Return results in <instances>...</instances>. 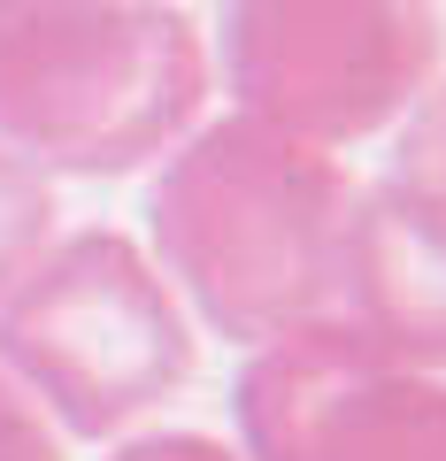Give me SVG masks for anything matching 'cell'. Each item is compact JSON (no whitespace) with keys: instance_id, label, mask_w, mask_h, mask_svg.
<instances>
[{"instance_id":"obj_9","label":"cell","mask_w":446,"mask_h":461,"mask_svg":"<svg viewBox=\"0 0 446 461\" xmlns=\"http://www.w3.org/2000/svg\"><path fill=\"white\" fill-rule=\"evenodd\" d=\"M116 461H239V454H223L215 438H193V430H162V438H139V446H123Z\"/></svg>"},{"instance_id":"obj_6","label":"cell","mask_w":446,"mask_h":461,"mask_svg":"<svg viewBox=\"0 0 446 461\" xmlns=\"http://www.w3.org/2000/svg\"><path fill=\"white\" fill-rule=\"evenodd\" d=\"M54 247V185L39 162L0 147V308Z\"/></svg>"},{"instance_id":"obj_8","label":"cell","mask_w":446,"mask_h":461,"mask_svg":"<svg viewBox=\"0 0 446 461\" xmlns=\"http://www.w3.org/2000/svg\"><path fill=\"white\" fill-rule=\"evenodd\" d=\"M0 461H62V438H54L47 408L8 369H0Z\"/></svg>"},{"instance_id":"obj_7","label":"cell","mask_w":446,"mask_h":461,"mask_svg":"<svg viewBox=\"0 0 446 461\" xmlns=\"http://www.w3.org/2000/svg\"><path fill=\"white\" fill-rule=\"evenodd\" d=\"M393 177H400V185H415V193H423L431 208L446 215V93H431L423 108L408 115V139H400Z\"/></svg>"},{"instance_id":"obj_1","label":"cell","mask_w":446,"mask_h":461,"mask_svg":"<svg viewBox=\"0 0 446 461\" xmlns=\"http://www.w3.org/2000/svg\"><path fill=\"white\" fill-rule=\"evenodd\" d=\"M354 208L362 193L339 154L223 115L169 154L154 185V254L223 339L269 346L339 315Z\"/></svg>"},{"instance_id":"obj_4","label":"cell","mask_w":446,"mask_h":461,"mask_svg":"<svg viewBox=\"0 0 446 461\" xmlns=\"http://www.w3.org/2000/svg\"><path fill=\"white\" fill-rule=\"evenodd\" d=\"M223 77L239 115L339 154L415 115L439 77L431 0H232Z\"/></svg>"},{"instance_id":"obj_2","label":"cell","mask_w":446,"mask_h":461,"mask_svg":"<svg viewBox=\"0 0 446 461\" xmlns=\"http://www.w3.org/2000/svg\"><path fill=\"white\" fill-rule=\"evenodd\" d=\"M208 100V47L154 0H0V147L116 177L177 154Z\"/></svg>"},{"instance_id":"obj_5","label":"cell","mask_w":446,"mask_h":461,"mask_svg":"<svg viewBox=\"0 0 446 461\" xmlns=\"http://www.w3.org/2000/svg\"><path fill=\"white\" fill-rule=\"evenodd\" d=\"M239 430L254 461H446V377L347 323H308L239 377Z\"/></svg>"},{"instance_id":"obj_3","label":"cell","mask_w":446,"mask_h":461,"mask_svg":"<svg viewBox=\"0 0 446 461\" xmlns=\"http://www.w3.org/2000/svg\"><path fill=\"white\" fill-rule=\"evenodd\" d=\"M0 369L77 438H123L193 377V330L162 269L116 239L85 230L47 247V262L0 308Z\"/></svg>"}]
</instances>
